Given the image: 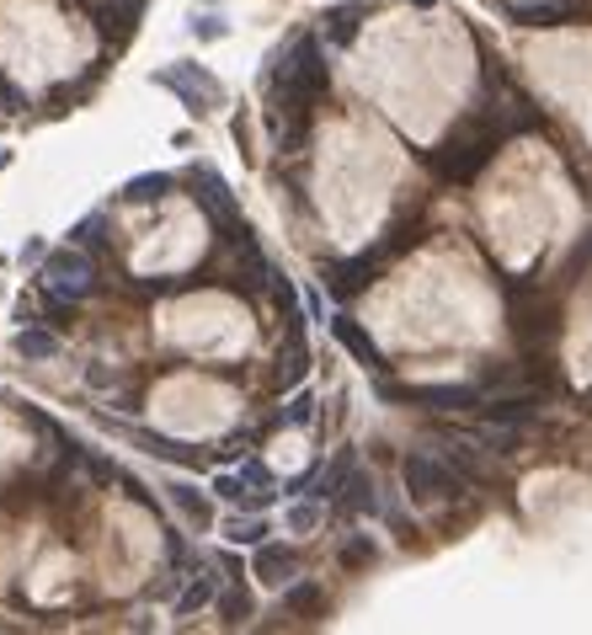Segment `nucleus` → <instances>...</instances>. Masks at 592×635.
I'll return each mask as SVG.
<instances>
[{"mask_svg": "<svg viewBox=\"0 0 592 635\" xmlns=\"http://www.w3.org/2000/svg\"><path fill=\"white\" fill-rule=\"evenodd\" d=\"M502 139H508V123H491V113H470V118L454 123V134L428 156V166L443 182H475L491 166Z\"/></svg>", "mask_w": 592, "mask_h": 635, "instance_id": "nucleus-1", "label": "nucleus"}, {"mask_svg": "<svg viewBox=\"0 0 592 635\" xmlns=\"http://www.w3.org/2000/svg\"><path fill=\"white\" fill-rule=\"evenodd\" d=\"M187 188H193V203H197V208H203V214H208V219L225 230V240H236V246H240V240H251V225L240 219L230 182H225V177H219L208 160H193V166H187Z\"/></svg>", "mask_w": 592, "mask_h": 635, "instance_id": "nucleus-2", "label": "nucleus"}, {"mask_svg": "<svg viewBox=\"0 0 592 635\" xmlns=\"http://www.w3.org/2000/svg\"><path fill=\"white\" fill-rule=\"evenodd\" d=\"M400 480H406V497H411V502H448V497L465 491V476L448 465V454H428V449L406 454Z\"/></svg>", "mask_w": 592, "mask_h": 635, "instance_id": "nucleus-3", "label": "nucleus"}, {"mask_svg": "<svg viewBox=\"0 0 592 635\" xmlns=\"http://www.w3.org/2000/svg\"><path fill=\"white\" fill-rule=\"evenodd\" d=\"M160 91H171V97H182V107H193V113H214V107H225V86L214 70H203L193 59H177V65H160L156 76H150Z\"/></svg>", "mask_w": 592, "mask_h": 635, "instance_id": "nucleus-4", "label": "nucleus"}, {"mask_svg": "<svg viewBox=\"0 0 592 635\" xmlns=\"http://www.w3.org/2000/svg\"><path fill=\"white\" fill-rule=\"evenodd\" d=\"M43 283L48 288H59V294H70V299H91L96 294V257L86 251V246H59V251H48L43 257Z\"/></svg>", "mask_w": 592, "mask_h": 635, "instance_id": "nucleus-5", "label": "nucleus"}, {"mask_svg": "<svg viewBox=\"0 0 592 635\" xmlns=\"http://www.w3.org/2000/svg\"><path fill=\"white\" fill-rule=\"evenodd\" d=\"M385 400H406V406H428V411H480L486 390L480 385H379Z\"/></svg>", "mask_w": 592, "mask_h": 635, "instance_id": "nucleus-6", "label": "nucleus"}, {"mask_svg": "<svg viewBox=\"0 0 592 635\" xmlns=\"http://www.w3.org/2000/svg\"><path fill=\"white\" fill-rule=\"evenodd\" d=\"M225 566L219 560H203L193 556L187 560V588L177 593V620H193V614H203V609H214V598H219V588H225V577H219Z\"/></svg>", "mask_w": 592, "mask_h": 635, "instance_id": "nucleus-7", "label": "nucleus"}, {"mask_svg": "<svg viewBox=\"0 0 592 635\" xmlns=\"http://www.w3.org/2000/svg\"><path fill=\"white\" fill-rule=\"evenodd\" d=\"M592 11V0H513L508 16L517 27H571Z\"/></svg>", "mask_w": 592, "mask_h": 635, "instance_id": "nucleus-8", "label": "nucleus"}, {"mask_svg": "<svg viewBox=\"0 0 592 635\" xmlns=\"http://www.w3.org/2000/svg\"><path fill=\"white\" fill-rule=\"evenodd\" d=\"M379 268H385V262H379L374 251H357V257H342V262H326V268H320V283H326L337 299H353V294H363L368 283L379 279Z\"/></svg>", "mask_w": 592, "mask_h": 635, "instance_id": "nucleus-9", "label": "nucleus"}, {"mask_svg": "<svg viewBox=\"0 0 592 635\" xmlns=\"http://www.w3.org/2000/svg\"><path fill=\"white\" fill-rule=\"evenodd\" d=\"M288 320V337H283V348H277V390H294L305 374H310V348H305V310L294 305V310H283Z\"/></svg>", "mask_w": 592, "mask_h": 635, "instance_id": "nucleus-10", "label": "nucleus"}, {"mask_svg": "<svg viewBox=\"0 0 592 635\" xmlns=\"http://www.w3.org/2000/svg\"><path fill=\"white\" fill-rule=\"evenodd\" d=\"M337 518H368V513H379V480L368 476L363 465H353L348 470V480L337 486Z\"/></svg>", "mask_w": 592, "mask_h": 635, "instance_id": "nucleus-11", "label": "nucleus"}, {"mask_svg": "<svg viewBox=\"0 0 592 635\" xmlns=\"http://www.w3.org/2000/svg\"><path fill=\"white\" fill-rule=\"evenodd\" d=\"M251 571H257V582H267V588H288V582L299 577V551H294V545L262 540L257 556H251Z\"/></svg>", "mask_w": 592, "mask_h": 635, "instance_id": "nucleus-12", "label": "nucleus"}, {"mask_svg": "<svg viewBox=\"0 0 592 635\" xmlns=\"http://www.w3.org/2000/svg\"><path fill=\"white\" fill-rule=\"evenodd\" d=\"M166 502L187 518L197 534L219 523V513H214V486H208V491H197V486H187V480H166Z\"/></svg>", "mask_w": 592, "mask_h": 635, "instance_id": "nucleus-13", "label": "nucleus"}, {"mask_svg": "<svg viewBox=\"0 0 592 635\" xmlns=\"http://www.w3.org/2000/svg\"><path fill=\"white\" fill-rule=\"evenodd\" d=\"M331 337H337V348H342V353H353L357 363L368 368V374H379V368H385V358H379V342H374V337L363 331V320H353L348 310H342V316H331Z\"/></svg>", "mask_w": 592, "mask_h": 635, "instance_id": "nucleus-14", "label": "nucleus"}, {"mask_svg": "<svg viewBox=\"0 0 592 635\" xmlns=\"http://www.w3.org/2000/svg\"><path fill=\"white\" fill-rule=\"evenodd\" d=\"M118 433H128L150 460H166V465H203V449H193V443H177V438H166V433H145V428H123L118 422Z\"/></svg>", "mask_w": 592, "mask_h": 635, "instance_id": "nucleus-15", "label": "nucleus"}, {"mask_svg": "<svg viewBox=\"0 0 592 635\" xmlns=\"http://www.w3.org/2000/svg\"><path fill=\"white\" fill-rule=\"evenodd\" d=\"M11 348H16V358H27V363H48V358H59L65 342H59V331L43 320V326H22Z\"/></svg>", "mask_w": 592, "mask_h": 635, "instance_id": "nucleus-16", "label": "nucleus"}, {"mask_svg": "<svg viewBox=\"0 0 592 635\" xmlns=\"http://www.w3.org/2000/svg\"><path fill=\"white\" fill-rule=\"evenodd\" d=\"M219 534H225L230 545H251V551H257V545L267 540V518L251 513V508H236L230 518H219Z\"/></svg>", "mask_w": 592, "mask_h": 635, "instance_id": "nucleus-17", "label": "nucleus"}, {"mask_svg": "<svg viewBox=\"0 0 592 635\" xmlns=\"http://www.w3.org/2000/svg\"><path fill=\"white\" fill-rule=\"evenodd\" d=\"M417 240H422V219H417V214H411V219H395L390 230H385V236L374 240V246H368V251H374V257H379V262H395V257H400V251H411V246H417Z\"/></svg>", "mask_w": 592, "mask_h": 635, "instance_id": "nucleus-18", "label": "nucleus"}, {"mask_svg": "<svg viewBox=\"0 0 592 635\" xmlns=\"http://www.w3.org/2000/svg\"><path fill=\"white\" fill-rule=\"evenodd\" d=\"M363 16H368V5L363 0H342V5H331L320 22H326V38L331 43H353L357 27H363Z\"/></svg>", "mask_w": 592, "mask_h": 635, "instance_id": "nucleus-19", "label": "nucleus"}, {"mask_svg": "<svg viewBox=\"0 0 592 635\" xmlns=\"http://www.w3.org/2000/svg\"><path fill=\"white\" fill-rule=\"evenodd\" d=\"M326 609V588L310 582V577H294L288 588H283V614H294V620H305V614H320Z\"/></svg>", "mask_w": 592, "mask_h": 635, "instance_id": "nucleus-20", "label": "nucleus"}, {"mask_svg": "<svg viewBox=\"0 0 592 635\" xmlns=\"http://www.w3.org/2000/svg\"><path fill=\"white\" fill-rule=\"evenodd\" d=\"M171 188H177L171 171H145V177H128V182H123V199L128 203H160Z\"/></svg>", "mask_w": 592, "mask_h": 635, "instance_id": "nucleus-21", "label": "nucleus"}, {"mask_svg": "<svg viewBox=\"0 0 592 635\" xmlns=\"http://www.w3.org/2000/svg\"><path fill=\"white\" fill-rule=\"evenodd\" d=\"M214 609H219V620H225V625H246V620H251V593L240 588V577H230V588H219Z\"/></svg>", "mask_w": 592, "mask_h": 635, "instance_id": "nucleus-22", "label": "nucleus"}, {"mask_svg": "<svg viewBox=\"0 0 592 635\" xmlns=\"http://www.w3.org/2000/svg\"><path fill=\"white\" fill-rule=\"evenodd\" d=\"M273 422L277 428H310V422H316V396H310V390H294Z\"/></svg>", "mask_w": 592, "mask_h": 635, "instance_id": "nucleus-23", "label": "nucleus"}, {"mask_svg": "<svg viewBox=\"0 0 592 635\" xmlns=\"http://www.w3.org/2000/svg\"><path fill=\"white\" fill-rule=\"evenodd\" d=\"M283 523H288V534H316L320 523H326V502H305V497H299V502H294V508H288V513H283Z\"/></svg>", "mask_w": 592, "mask_h": 635, "instance_id": "nucleus-24", "label": "nucleus"}, {"mask_svg": "<svg viewBox=\"0 0 592 635\" xmlns=\"http://www.w3.org/2000/svg\"><path fill=\"white\" fill-rule=\"evenodd\" d=\"M70 246H86V251H96L102 240H107V214H86L80 225H70Z\"/></svg>", "mask_w": 592, "mask_h": 635, "instance_id": "nucleus-25", "label": "nucleus"}, {"mask_svg": "<svg viewBox=\"0 0 592 635\" xmlns=\"http://www.w3.org/2000/svg\"><path fill=\"white\" fill-rule=\"evenodd\" d=\"M374 556H379V551H374L368 534H353V540L342 545V566H374Z\"/></svg>", "mask_w": 592, "mask_h": 635, "instance_id": "nucleus-26", "label": "nucleus"}, {"mask_svg": "<svg viewBox=\"0 0 592 635\" xmlns=\"http://www.w3.org/2000/svg\"><path fill=\"white\" fill-rule=\"evenodd\" d=\"M240 480L251 486V491H277V480H273V470L262 465V460H240Z\"/></svg>", "mask_w": 592, "mask_h": 635, "instance_id": "nucleus-27", "label": "nucleus"}, {"mask_svg": "<svg viewBox=\"0 0 592 635\" xmlns=\"http://www.w3.org/2000/svg\"><path fill=\"white\" fill-rule=\"evenodd\" d=\"M193 33H197V38H203V43H219V38H225V33H230V27H225L219 16H197V22H193Z\"/></svg>", "mask_w": 592, "mask_h": 635, "instance_id": "nucleus-28", "label": "nucleus"}, {"mask_svg": "<svg viewBox=\"0 0 592 635\" xmlns=\"http://www.w3.org/2000/svg\"><path fill=\"white\" fill-rule=\"evenodd\" d=\"M123 5H139V11H145V0H123Z\"/></svg>", "mask_w": 592, "mask_h": 635, "instance_id": "nucleus-29", "label": "nucleus"}, {"mask_svg": "<svg viewBox=\"0 0 592 635\" xmlns=\"http://www.w3.org/2000/svg\"><path fill=\"white\" fill-rule=\"evenodd\" d=\"M5 160H11V156H5V150H0V171H5Z\"/></svg>", "mask_w": 592, "mask_h": 635, "instance_id": "nucleus-30", "label": "nucleus"}, {"mask_svg": "<svg viewBox=\"0 0 592 635\" xmlns=\"http://www.w3.org/2000/svg\"><path fill=\"white\" fill-rule=\"evenodd\" d=\"M417 5H433V0H417Z\"/></svg>", "mask_w": 592, "mask_h": 635, "instance_id": "nucleus-31", "label": "nucleus"}]
</instances>
